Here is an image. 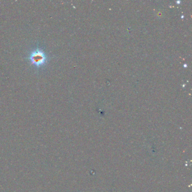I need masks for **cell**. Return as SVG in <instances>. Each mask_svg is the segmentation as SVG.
<instances>
[{"label": "cell", "mask_w": 192, "mask_h": 192, "mask_svg": "<svg viewBox=\"0 0 192 192\" xmlns=\"http://www.w3.org/2000/svg\"><path fill=\"white\" fill-rule=\"evenodd\" d=\"M28 59L30 63L37 68L45 66L48 60L47 56L45 52L40 49H37L31 51Z\"/></svg>", "instance_id": "cell-1"}]
</instances>
